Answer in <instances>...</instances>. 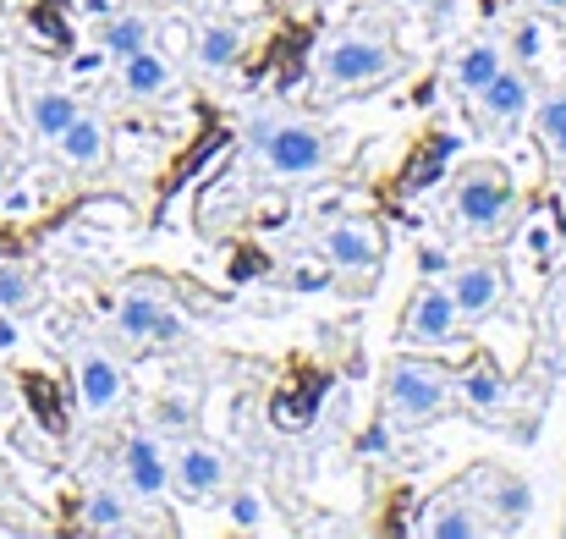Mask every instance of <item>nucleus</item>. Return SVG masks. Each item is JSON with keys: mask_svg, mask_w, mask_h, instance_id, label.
Listing matches in <instances>:
<instances>
[{"mask_svg": "<svg viewBox=\"0 0 566 539\" xmlns=\"http://www.w3.org/2000/svg\"><path fill=\"white\" fill-rule=\"evenodd\" d=\"M248 144H253L259 166L275 182H314L336 166L342 133L319 127V122H303V116H259L248 127Z\"/></svg>", "mask_w": 566, "mask_h": 539, "instance_id": "f257e3e1", "label": "nucleus"}, {"mask_svg": "<svg viewBox=\"0 0 566 539\" xmlns=\"http://www.w3.org/2000/svg\"><path fill=\"white\" fill-rule=\"evenodd\" d=\"M401 72V50L375 33V28H347L336 33L319 61H314V89L319 100H347V94H369L379 83H390Z\"/></svg>", "mask_w": 566, "mask_h": 539, "instance_id": "f03ea898", "label": "nucleus"}, {"mask_svg": "<svg viewBox=\"0 0 566 539\" xmlns=\"http://www.w3.org/2000/svg\"><path fill=\"white\" fill-rule=\"evenodd\" d=\"M379 402H385V413L401 418V424H429V418L451 413V402H457V369L401 353V359L385 363Z\"/></svg>", "mask_w": 566, "mask_h": 539, "instance_id": "7ed1b4c3", "label": "nucleus"}, {"mask_svg": "<svg viewBox=\"0 0 566 539\" xmlns=\"http://www.w3.org/2000/svg\"><path fill=\"white\" fill-rule=\"evenodd\" d=\"M451 220L468 231V237H495L512 209H517V187H512V172L495 166V160H468L457 182H451Z\"/></svg>", "mask_w": 566, "mask_h": 539, "instance_id": "20e7f679", "label": "nucleus"}, {"mask_svg": "<svg viewBox=\"0 0 566 539\" xmlns=\"http://www.w3.org/2000/svg\"><path fill=\"white\" fill-rule=\"evenodd\" d=\"M396 342H401V348H418V353H440V348H457V342H462V314H457L446 281L423 276V281L407 292V303H401V314H396Z\"/></svg>", "mask_w": 566, "mask_h": 539, "instance_id": "39448f33", "label": "nucleus"}, {"mask_svg": "<svg viewBox=\"0 0 566 539\" xmlns=\"http://www.w3.org/2000/svg\"><path fill=\"white\" fill-rule=\"evenodd\" d=\"M528 111H534V77H528V66H512V61L473 94V127L484 138H517Z\"/></svg>", "mask_w": 566, "mask_h": 539, "instance_id": "423d86ee", "label": "nucleus"}, {"mask_svg": "<svg viewBox=\"0 0 566 539\" xmlns=\"http://www.w3.org/2000/svg\"><path fill=\"white\" fill-rule=\"evenodd\" d=\"M468 490H473V501L490 512L495 535H517V529H528V512H534V485H528V479H517L512 468L479 463V474L468 479Z\"/></svg>", "mask_w": 566, "mask_h": 539, "instance_id": "0eeeda50", "label": "nucleus"}, {"mask_svg": "<svg viewBox=\"0 0 566 539\" xmlns=\"http://www.w3.org/2000/svg\"><path fill=\"white\" fill-rule=\"evenodd\" d=\"M319 253L342 276H375L379 265H385V231H379L375 220H358V215L331 220L325 237H319Z\"/></svg>", "mask_w": 566, "mask_h": 539, "instance_id": "6e6552de", "label": "nucleus"}, {"mask_svg": "<svg viewBox=\"0 0 566 539\" xmlns=\"http://www.w3.org/2000/svg\"><path fill=\"white\" fill-rule=\"evenodd\" d=\"M446 287H451V303H457V314H462V325H479V320H490L495 309H501V298H506V270L495 265V259H457L451 270H446Z\"/></svg>", "mask_w": 566, "mask_h": 539, "instance_id": "1a4fd4ad", "label": "nucleus"}, {"mask_svg": "<svg viewBox=\"0 0 566 539\" xmlns=\"http://www.w3.org/2000/svg\"><path fill=\"white\" fill-rule=\"evenodd\" d=\"M122 490L133 501H166L171 490V452L155 429H133L122 440Z\"/></svg>", "mask_w": 566, "mask_h": 539, "instance_id": "9d476101", "label": "nucleus"}, {"mask_svg": "<svg viewBox=\"0 0 566 539\" xmlns=\"http://www.w3.org/2000/svg\"><path fill=\"white\" fill-rule=\"evenodd\" d=\"M231 485V463H226V452L220 446H209V440H182L177 452H171V490L182 496V501H214L220 490Z\"/></svg>", "mask_w": 566, "mask_h": 539, "instance_id": "9b49d317", "label": "nucleus"}, {"mask_svg": "<svg viewBox=\"0 0 566 539\" xmlns=\"http://www.w3.org/2000/svg\"><path fill=\"white\" fill-rule=\"evenodd\" d=\"M72 385H77L83 413H94V418H105V413H116L127 402V369L111 353H99V348H83L72 359Z\"/></svg>", "mask_w": 566, "mask_h": 539, "instance_id": "f8f14e48", "label": "nucleus"}, {"mask_svg": "<svg viewBox=\"0 0 566 539\" xmlns=\"http://www.w3.org/2000/svg\"><path fill=\"white\" fill-rule=\"evenodd\" d=\"M116 331H122L127 342H182V336H188L182 314H177L166 298H155V292H122V303H116Z\"/></svg>", "mask_w": 566, "mask_h": 539, "instance_id": "ddd939ff", "label": "nucleus"}, {"mask_svg": "<svg viewBox=\"0 0 566 539\" xmlns=\"http://www.w3.org/2000/svg\"><path fill=\"white\" fill-rule=\"evenodd\" d=\"M116 66H122V72H116V94H122L127 105H155V100H166V94L177 89V66H171V55L155 50V44L133 50V55L116 61Z\"/></svg>", "mask_w": 566, "mask_h": 539, "instance_id": "4468645a", "label": "nucleus"}, {"mask_svg": "<svg viewBox=\"0 0 566 539\" xmlns=\"http://www.w3.org/2000/svg\"><path fill=\"white\" fill-rule=\"evenodd\" d=\"M55 155H61V166H72V172H99V166L111 160V127H105V116L77 105V116H72L66 133L55 138Z\"/></svg>", "mask_w": 566, "mask_h": 539, "instance_id": "2eb2a0df", "label": "nucleus"}, {"mask_svg": "<svg viewBox=\"0 0 566 539\" xmlns=\"http://www.w3.org/2000/svg\"><path fill=\"white\" fill-rule=\"evenodd\" d=\"M248 50V28L231 17H203L192 28V66L198 72H231Z\"/></svg>", "mask_w": 566, "mask_h": 539, "instance_id": "dca6fc26", "label": "nucleus"}, {"mask_svg": "<svg viewBox=\"0 0 566 539\" xmlns=\"http://www.w3.org/2000/svg\"><path fill=\"white\" fill-rule=\"evenodd\" d=\"M423 535L434 539H484L495 535V524H490V512L473 501V490L468 496H446V501H434L429 507V518H423Z\"/></svg>", "mask_w": 566, "mask_h": 539, "instance_id": "f3484780", "label": "nucleus"}, {"mask_svg": "<svg viewBox=\"0 0 566 539\" xmlns=\"http://www.w3.org/2000/svg\"><path fill=\"white\" fill-rule=\"evenodd\" d=\"M501 66H506L501 39H468V44L457 50V61H451V89H457L462 100H473Z\"/></svg>", "mask_w": 566, "mask_h": 539, "instance_id": "a211bd4d", "label": "nucleus"}, {"mask_svg": "<svg viewBox=\"0 0 566 539\" xmlns=\"http://www.w3.org/2000/svg\"><path fill=\"white\" fill-rule=\"evenodd\" d=\"M94 44H99L111 61H127L133 50L155 44V22H149L144 11H111V17L94 22Z\"/></svg>", "mask_w": 566, "mask_h": 539, "instance_id": "6ab92c4d", "label": "nucleus"}, {"mask_svg": "<svg viewBox=\"0 0 566 539\" xmlns=\"http://www.w3.org/2000/svg\"><path fill=\"white\" fill-rule=\"evenodd\" d=\"M72 116H77V100H72L66 89H33L28 105H22V122H28V133H33L39 144H55Z\"/></svg>", "mask_w": 566, "mask_h": 539, "instance_id": "aec40b11", "label": "nucleus"}, {"mask_svg": "<svg viewBox=\"0 0 566 539\" xmlns=\"http://www.w3.org/2000/svg\"><path fill=\"white\" fill-rule=\"evenodd\" d=\"M83 529H88V535H138L133 496H127V490H111V485L88 490V501H83Z\"/></svg>", "mask_w": 566, "mask_h": 539, "instance_id": "412c9836", "label": "nucleus"}, {"mask_svg": "<svg viewBox=\"0 0 566 539\" xmlns=\"http://www.w3.org/2000/svg\"><path fill=\"white\" fill-rule=\"evenodd\" d=\"M528 122H534V138H539V149H545V160L566 172V94L562 89H551V94H534V111H528Z\"/></svg>", "mask_w": 566, "mask_h": 539, "instance_id": "4be33fe9", "label": "nucleus"}, {"mask_svg": "<svg viewBox=\"0 0 566 539\" xmlns=\"http://www.w3.org/2000/svg\"><path fill=\"white\" fill-rule=\"evenodd\" d=\"M457 391H462L468 407H479V413H495V407L506 402V380H501V369H495L490 353H479V359L457 374Z\"/></svg>", "mask_w": 566, "mask_h": 539, "instance_id": "5701e85b", "label": "nucleus"}, {"mask_svg": "<svg viewBox=\"0 0 566 539\" xmlns=\"http://www.w3.org/2000/svg\"><path fill=\"white\" fill-rule=\"evenodd\" d=\"M0 309L6 314H28L39 309V270L22 259H0Z\"/></svg>", "mask_w": 566, "mask_h": 539, "instance_id": "b1692460", "label": "nucleus"}, {"mask_svg": "<svg viewBox=\"0 0 566 539\" xmlns=\"http://www.w3.org/2000/svg\"><path fill=\"white\" fill-rule=\"evenodd\" d=\"M220 496H226V524H231L237 535H259V529L270 524V501H264V490L237 485V490H220Z\"/></svg>", "mask_w": 566, "mask_h": 539, "instance_id": "393cba45", "label": "nucleus"}, {"mask_svg": "<svg viewBox=\"0 0 566 539\" xmlns=\"http://www.w3.org/2000/svg\"><path fill=\"white\" fill-rule=\"evenodd\" d=\"M17 336H22V331H17V314H6V309H0V353H11V348H17Z\"/></svg>", "mask_w": 566, "mask_h": 539, "instance_id": "a878e982", "label": "nucleus"}, {"mask_svg": "<svg viewBox=\"0 0 566 539\" xmlns=\"http://www.w3.org/2000/svg\"><path fill=\"white\" fill-rule=\"evenodd\" d=\"M77 6H83L94 22H99V17H111V11H122V0H77Z\"/></svg>", "mask_w": 566, "mask_h": 539, "instance_id": "bb28decb", "label": "nucleus"}, {"mask_svg": "<svg viewBox=\"0 0 566 539\" xmlns=\"http://www.w3.org/2000/svg\"><path fill=\"white\" fill-rule=\"evenodd\" d=\"M517 50H523V55H534V50H539V33H534V22H523V28H517Z\"/></svg>", "mask_w": 566, "mask_h": 539, "instance_id": "cd10ccee", "label": "nucleus"}, {"mask_svg": "<svg viewBox=\"0 0 566 539\" xmlns=\"http://www.w3.org/2000/svg\"><path fill=\"white\" fill-rule=\"evenodd\" d=\"M418 270H423V276H434V270H446V259H440V253H429V248H423V253H418Z\"/></svg>", "mask_w": 566, "mask_h": 539, "instance_id": "c85d7f7f", "label": "nucleus"}, {"mask_svg": "<svg viewBox=\"0 0 566 539\" xmlns=\"http://www.w3.org/2000/svg\"><path fill=\"white\" fill-rule=\"evenodd\" d=\"M534 11H545V17H566V0H528Z\"/></svg>", "mask_w": 566, "mask_h": 539, "instance_id": "c756f323", "label": "nucleus"}, {"mask_svg": "<svg viewBox=\"0 0 566 539\" xmlns=\"http://www.w3.org/2000/svg\"><path fill=\"white\" fill-rule=\"evenodd\" d=\"M6 182H11V155L0 149V193H6Z\"/></svg>", "mask_w": 566, "mask_h": 539, "instance_id": "7c9ffc66", "label": "nucleus"}, {"mask_svg": "<svg viewBox=\"0 0 566 539\" xmlns=\"http://www.w3.org/2000/svg\"><path fill=\"white\" fill-rule=\"evenodd\" d=\"M192 11H203V17H209V11H214V6H220V0H188Z\"/></svg>", "mask_w": 566, "mask_h": 539, "instance_id": "2f4dec72", "label": "nucleus"}]
</instances>
